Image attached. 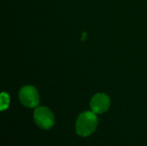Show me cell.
<instances>
[{"label":"cell","instance_id":"1","mask_svg":"<svg viewBox=\"0 0 147 146\" xmlns=\"http://www.w3.org/2000/svg\"><path fill=\"white\" fill-rule=\"evenodd\" d=\"M98 125V118L93 111H86L78 116L76 122V132L81 137H87L92 134Z\"/></svg>","mask_w":147,"mask_h":146},{"label":"cell","instance_id":"2","mask_svg":"<svg viewBox=\"0 0 147 146\" xmlns=\"http://www.w3.org/2000/svg\"><path fill=\"white\" fill-rule=\"evenodd\" d=\"M34 119L36 125L44 130L51 129L55 123L53 114L47 107L36 108L34 112Z\"/></svg>","mask_w":147,"mask_h":146},{"label":"cell","instance_id":"3","mask_svg":"<svg viewBox=\"0 0 147 146\" xmlns=\"http://www.w3.org/2000/svg\"><path fill=\"white\" fill-rule=\"evenodd\" d=\"M19 100L25 107L35 108L40 102L39 93L34 86L26 85L19 91Z\"/></svg>","mask_w":147,"mask_h":146},{"label":"cell","instance_id":"4","mask_svg":"<svg viewBox=\"0 0 147 146\" xmlns=\"http://www.w3.org/2000/svg\"><path fill=\"white\" fill-rule=\"evenodd\" d=\"M110 107L109 97L103 93H98L95 95L90 101L91 110L96 114L105 113Z\"/></svg>","mask_w":147,"mask_h":146},{"label":"cell","instance_id":"5","mask_svg":"<svg viewBox=\"0 0 147 146\" xmlns=\"http://www.w3.org/2000/svg\"><path fill=\"white\" fill-rule=\"evenodd\" d=\"M9 104V95L6 93H2L1 95V110L3 111L8 108Z\"/></svg>","mask_w":147,"mask_h":146}]
</instances>
